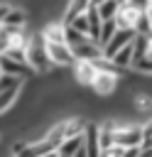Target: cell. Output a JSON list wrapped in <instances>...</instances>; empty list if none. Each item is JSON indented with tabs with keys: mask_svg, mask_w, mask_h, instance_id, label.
<instances>
[{
	"mask_svg": "<svg viewBox=\"0 0 152 157\" xmlns=\"http://www.w3.org/2000/svg\"><path fill=\"white\" fill-rule=\"evenodd\" d=\"M44 47H47L51 66H71L76 61V56L66 42H44Z\"/></svg>",
	"mask_w": 152,
	"mask_h": 157,
	"instance_id": "6da1fadb",
	"label": "cell"
},
{
	"mask_svg": "<svg viewBox=\"0 0 152 157\" xmlns=\"http://www.w3.org/2000/svg\"><path fill=\"white\" fill-rule=\"evenodd\" d=\"M96 74H98V69L93 66L91 59H76V61L71 64V76H74V81H76L78 86H83V88H88V86L93 83Z\"/></svg>",
	"mask_w": 152,
	"mask_h": 157,
	"instance_id": "7a4b0ae2",
	"label": "cell"
},
{
	"mask_svg": "<svg viewBox=\"0 0 152 157\" xmlns=\"http://www.w3.org/2000/svg\"><path fill=\"white\" fill-rule=\"evenodd\" d=\"M118 81H120V76L118 74H113V71H98L96 74V78H93V83L88 86L93 93H98V96H110V93H115V88H118Z\"/></svg>",
	"mask_w": 152,
	"mask_h": 157,
	"instance_id": "3957f363",
	"label": "cell"
},
{
	"mask_svg": "<svg viewBox=\"0 0 152 157\" xmlns=\"http://www.w3.org/2000/svg\"><path fill=\"white\" fill-rule=\"evenodd\" d=\"M132 37H135V29H132V27H118V29H115V34L103 44V56H113L120 47L130 44V42H132Z\"/></svg>",
	"mask_w": 152,
	"mask_h": 157,
	"instance_id": "277c9868",
	"label": "cell"
},
{
	"mask_svg": "<svg viewBox=\"0 0 152 157\" xmlns=\"http://www.w3.org/2000/svg\"><path fill=\"white\" fill-rule=\"evenodd\" d=\"M142 12H145V10H137V7L130 5V2H120L118 15H115V25H118V27H132V29H135V25H137V20H140Z\"/></svg>",
	"mask_w": 152,
	"mask_h": 157,
	"instance_id": "5b68a950",
	"label": "cell"
},
{
	"mask_svg": "<svg viewBox=\"0 0 152 157\" xmlns=\"http://www.w3.org/2000/svg\"><path fill=\"white\" fill-rule=\"evenodd\" d=\"M71 52H74V56H76V59H96V56H101V54H103L101 44H98V42H93L91 37H88L86 42H81V44L71 47Z\"/></svg>",
	"mask_w": 152,
	"mask_h": 157,
	"instance_id": "8992f818",
	"label": "cell"
},
{
	"mask_svg": "<svg viewBox=\"0 0 152 157\" xmlns=\"http://www.w3.org/2000/svg\"><path fill=\"white\" fill-rule=\"evenodd\" d=\"M27 22H29V15H27V10L25 7H10V12H7V17L2 20V25L5 27H27Z\"/></svg>",
	"mask_w": 152,
	"mask_h": 157,
	"instance_id": "52a82bcc",
	"label": "cell"
},
{
	"mask_svg": "<svg viewBox=\"0 0 152 157\" xmlns=\"http://www.w3.org/2000/svg\"><path fill=\"white\" fill-rule=\"evenodd\" d=\"M86 17H88V37L93 42H98V32H101V15H98V7L96 5H88L86 7Z\"/></svg>",
	"mask_w": 152,
	"mask_h": 157,
	"instance_id": "ba28073f",
	"label": "cell"
},
{
	"mask_svg": "<svg viewBox=\"0 0 152 157\" xmlns=\"http://www.w3.org/2000/svg\"><path fill=\"white\" fill-rule=\"evenodd\" d=\"M108 59H110V61H113L120 71H123V69H130V61H132V44L120 47V49H118L113 56H108Z\"/></svg>",
	"mask_w": 152,
	"mask_h": 157,
	"instance_id": "9c48e42d",
	"label": "cell"
},
{
	"mask_svg": "<svg viewBox=\"0 0 152 157\" xmlns=\"http://www.w3.org/2000/svg\"><path fill=\"white\" fill-rule=\"evenodd\" d=\"M115 29H118L115 17H110V20H103V22H101V32H98V44H101V49H103V44L115 34Z\"/></svg>",
	"mask_w": 152,
	"mask_h": 157,
	"instance_id": "30bf717a",
	"label": "cell"
},
{
	"mask_svg": "<svg viewBox=\"0 0 152 157\" xmlns=\"http://www.w3.org/2000/svg\"><path fill=\"white\" fill-rule=\"evenodd\" d=\"M96 7H98V15H101V20H110V17H115V15H118V7H120V2H118V0H101Z\"/></svg>",
	"mask_w": 152,
	"mask_h": 157,
	"instance_id": "8fae6325",
	"label": "cell"
},
{
	"mask_svg": "<svg viewBox=\"0 0 152 157\" xmlns=\"http://www.w3.org/2000/svg\"><path fill=\"white\" fill-rule=\"evenodd\" d=\"M22 86V83H20ZM20 96V88H7V91H0V113H5L7 108H12V103L17 101Z\"/></svg>",
	"mask_w": 152,
	"mask_h": 157,
	"instance_id": "7c38bea8",
	"label": "cell"
},
{
	"mask_svg": "<svg viewBox=\"0 0 152 157\" xmlns=\"http://www.w3.org/2000/svg\"><path fill=\"white\" fill-rule=\"evenodd\" d=\"M66 25H71L74 29H78V32H83V34H88V17H86V10H83V12L71 15V17L66 20Z\"/></svg>",
	"mask_w": 152,
	"mask_h": 157,
	"instance_id": "4fadbf2b",
	"label": "cell"
},
{
	"mask_svg": "<svg viewBox=\"0 0 152 157\" xmlns=\"http://www.w3.org/2000/svg\"><path fill=\"white\" fill-rule=\"evenodd\" d=\"M20 78L12 76V74H2L0 71V91H7V88H20Z\"/></svg>",
	"mask_w": 152,
	"mask_h": 157,
	"instance_id": "5bb4252c",
	"label": "cell"
},
{
	"mask_svg": "<svg viewBox=\"0 0 152 157\" xmlns=\"http://www.w3.org/2000/svg\"><path fill=\"white\" fill-rule=\"evenodd\" d=\"M7 49H10V29L0 25V54H5Z\"/></svg>",
	"mask_w": 152,
	"mask_h": 157,
	"instance_id": "9a60e30c",
	"label": "cell"
},
{
	"mask_svg": "<svg viewBox=\"0 0 152 157\" xmlns=\"http://www.w3.org/2000/svg\"><path fill=\"white\" fill-rule=\"evenodd\" d=\"M10 7H12V5H10L7 0H0V25H2V20L7 17V12H10Z\"/></svg>",
	"mask_w": 152,
	"mask_h": 157,
	"instance_id": "2e32d148",
	"label": "cell"
},
{
	"mask_svg": "<svg viewBox=\"0 0 152 157\" xmlns=\"http://www.w3.org/2000/svg\"><path fill=\"white\" fill-rule=\"evenodd\" d=\"M127 2H130V5H135L137 10H145V7H147L152 0H127Z\"/></svg>",
	"mask_w": 152,
	"mask_h": 157,
	"instance_id": "e0dca14e",
	"label": "cell"
},
{
	"mask_svg": "<svg viewBox=\"0 0 152 157\" xmlns=\"http://www.w3.org/2000/svg\"><path fill=\"white\" fill-rule=\"evenodd\" d=\"M118 2H127V0H118Z\"/></svg>",
	"mask_w": 152,
	"mask_h": 157,
	"instance_id": "ac0fdd59",
	"label": "cell"
}]
</instances>
